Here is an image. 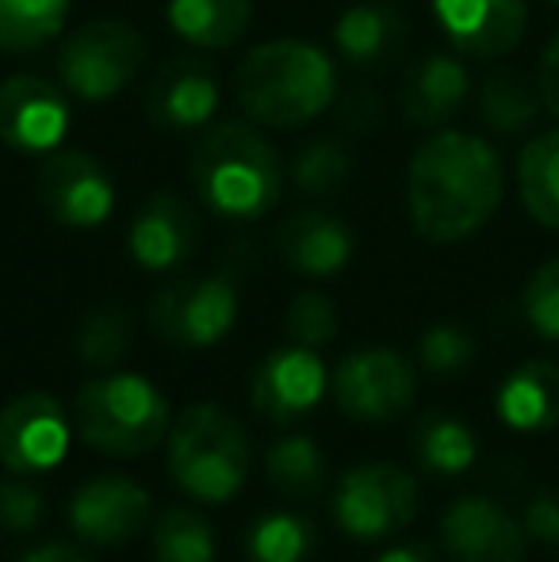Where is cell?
<instances>
[{
	"instance_id": "1",
	"label": "cell",
	"mask_w": 559,
	"mask_h": 562,
	"mask_svg": "<svg viewBox=\"0 0 559 562\" xmlns=\"http://www.w3.org/2000/svg\"><path fill=\"white\" fill-rule=\"evenodd\" d=\"M506 195L499 149L468 131H433L406 169V211L433 245H456L479 234Z\"/></svg>"
},
{
	"instance_id": "2",
	"label": "cell",
	"mask_w": 559,
	"mask_h": 562,
	"mask_svg": "<svg viewBox=\"0 0 559 562\" xmlns=\"http://www.w3.org/2000/svg\"><path fill=\"white\" fill-rule=\"evenodd\" d=\"M234 85L249 123L295 131L334 108L337 69L322 46L303 38H272L242 58Z\"/></svg>"
},
{
	"instance_id": "3",
	"label": "cell",
	"mask_w": 559,
	"mask_h": 562,
	"mask_svg": "<svg viewBox=\"0 0 559 562\" xmlns=\"http://www.w3.org/2000/svg\"><path fill=\"white\" fill-rule=\"evenodd\" d=\"M192 188L211 215L254 223L280 203V157L257 126L223 123L195 146Z\"/></svg>"
},
{
	"instance_id": "4",
	"label": "cell",
	"mask_w": 559,
	"mask_h": 562,
	"mask_svg": "<svg viewBox=\"0 0 559 562\" xmlns=\"http://www.w3.org/2000/svg\"><path fill=\"white\" fill-rule=\"evenodd\" d=\"M74 422L85 445L97 448L100 456H120V459L146 456L172 429V414L165 394L149 379L135 375V371H115V375L89 379L77 391Z\"/></svg>"
},
{
	"instance_id": "5",
	"label": "cell",
	"mask_w": 559,
	"mask_h": 562,
	"mask_svg": "<svg viewBox=\"0 0 559 562\" xmlns=\"http://www.w3.org/2000/svg\"><path fill=\"white\" fill-rule=\"evenodd\" d=\"M169 474L195 502H231L249 474V437L234 414L215 402H195L172 422L169 437Z\"/></svg>"
},
{
	"instance_id": "6",
	"label": "cell",
	"mask_w": 559,
	"mask_h": 562,
	"mask_svg": "<svg viewBox=\"0 0 559 562\" xmlns=\"http://www.w3.org/2000/svg\"><path fill=\"white\" fill-rule=\"evenodd\" d=\"M142 66H146V38L127 20L85 23L58 50L62 89L85 104H104L120 97Z\"/></svg>"
},
{
	"instance_id": "7",
	"label": "cell",
	"mask_w": 559,
	"mask_h": 562,
	"mask_svg": "<svg viewBox=\"0 0 559 562\" xmlns=\"http://www.w3.org/2000/svg\"><path fill=\"white\" fill-rule=\"evenodd\" d=\"M418 513V482L395 463H360L334 486V520L349 540L376 543L403 532Z\"/></svg>"
},
{
	"instance_id": "8",
	"label": "cell",
	"mask_w": 559,
	"mask_h": 562,
	"mask_svg": "<svg viewBox=\"0 0 559 562\" xmlns=\"http://www.w3.org/2000/svg\"><path fill=\"white\" fill-rule=\"evenodd\" d=\"M238 322V288L231 276H177L149 303V329L180 348L219 345Z\"/></svg>"
},
{
	"instance_id": "9",
	"label": "cell",
	"mask_w": 559,
	"mask_h": 562,
	"mask_svg": "<svg viewBox=\"0 0 559 562\" xmlns=\"http://www.w3.org/2000/svg\"><path fill=\"white\" fill-rule=\"evenodd\" d=\"M334 402L349 422L380 425L395 422L411 409L418 394V375L411 360L395 348H357L334 368Z\"/></svg>"
},
{
	"instance_id": "10",
	"label": "cell",
	"mask_w": 559,
	"mask_h": 562,
	"mask_svg": "<svg viewBox=\"0 0 559 562\" xmlns=\"http://www.w3.org/2000/svg\"><path fill=\"white\" fill-rule=\"evenodd\" d=\"M38 203L54 223L97 229L115 211V184L108 169L85 149H51L38 169Z\"/></svg>"
},
{
	"instance_id": "11",
	"label": "cell",
	"mask_w": 559,
	"mask_h": 562,
	"mask_svg": "<svg viewBox=\"0 0 559 562\" xmlns=\"http://www.w3.org/2000/svg\"><path fill=\"white\" fill-rule=\"evenodd\" d=\"M69 451V417L58 398L27 391L0 409V467L12 474H46Z\"/></svg>"
},
{
	"instance_id": "12",
	"label": "cell",
	"mask_w": 559,
	"mask_h": 562,
	"mask_svg": "<svg viewBox=\"0 0 559 562\" xmlns=\"http://www.w3.org/2000/svg\"><path fill=\"white\" fill-rule=\"evenodd\" d=\"M69 134V100L54 81L15 74L0 85V142L15 154L46 157Z\"/></svg>"
},
{
	"instance_id": "13",
	"label": "cell",
	"mask_w": 559,
	"mask_h": 562,
	"mask_svg": "<svg viewBox=\"0 0 559 562\" xmlns=\"http://www.w3.org/2000/svg\"><path fill=\"white\" fill-rule=\"evenodd\" d=\"M329 391V371L314 348L288 345L277 348L261 360L254 371V386H249V402H254L257 417L269 425H295L311 414Z\"/></svg>"
},
{
	"instance_id": "14",
	"label": "cell",
	"mask_w": 559,
	"mask_h": 562,
	"mask_svg": "<svg viewBox=\"0 0 559 562\" xmlns=\"http://www.w3.org/2000/svg\"><path fill=\"white\" fill-rule=\"evenodd\" d=\"M440 543L452 562H525V528L483 494L456 497L440 517Z\"/></svg>"
},
{
	"instance_id": "15",
	"label": "cell",
	"mask_w": 559,
	"mask_h": 562,
	"mask_svg": "<svg viewBox=\"0 0 559 562\" xmlns=\"http://www.w3.org/2000/svg\"><path fill=\"white\" fill-rule=\"evenodd\" d=\"M149 494L135 479L100 474L89 479L69 502V528L92 548H123L149 525Z\"/></svg>"
},
{
	"instance_id": "16",
	"label": "cell",
	"mask_w": 559,
	"mask_h": 562,
	"mask_svg": "<svg viewBox=\"0 0 559 562\" xmlns=\"http://www.w3.org/2000/svg\"><path fill=\"white\" fill-rule=\"evenodd\" d=\"M445 38L468 58H502L525 35V0H433Z\"/></svg>"
},
{
	"instance_id": "17",
	"label": "cell",
	"mask_w": 559,
	"mask_h": 562,
	"mask_svg": "<svg viewBox=\"0 0 559 562\" xmlns=\"http://www.w3.org/2000/svg\"><path fill=\"white\" fill-rule=\"evenodd\" d=\"M200 241V215L177 192H154L138 207L127 234V249L146 272H172L192 257Z\"/></svg>"
},
{
	"instance_id": "18",
	"label": "cell",
	"mask_w": 559,
	"mask_h": 562,
	"mask_svg": "<svg viewBox=\"0 0 559 562\" xmlns=\"http://www.w3.org/2000/svg\"><path fill=\"white\" fill-rule=\"evenodd\" d=\"M146 112L161 131H200L219 112V77L203 58H177L149 81Z\"/></svg>"
},
{
	"instance_id": "19",
	"label": "cell",
	"mask_w": 559,
	"mask_h": 562,
	"mask_svg": "<svg viewBox=\"0 0 559 562\" xmlns=\"http://www.w3.org/2000/svg\"><path fill=\"white\" fill-rule=\"evenodd\" d=\"M280 257L291 272L326 280L353 260V229L329 211H295L280 226Z\"/></svg>"
},
{
	"instance_id": "20",
	"label": "cell",
	"mask_w": 559,
	"mask_h": 562,
	"mask_svg": "<svg viewBox=\"0 0 559 562\" xmlns=\"http://www.w3.org/2000/svg\"><path fill=\"white\" fill-rule=\"evenodd\" d=\"M471 97V74L452 54H425L403 81V115L414 126H445Z\"/></svg>"
},
{
	"instance_id": "21",
	"label": "cell",
	"mask_w": 559,
	"mask_h": 562,
	"mask_svg": "<svg viewBox=\"0 0 559 562\" xmlns=\"http://www.w3.org/2000/svg\"><path fill=\"white\" fill-rule=\"evenodd\" d=\"M494 409L514 432L559 429V363L529 360L514 368L494 394Z\"/></svg>"
},
{
	"instance_id": "22",
	"label": "cell",
	"mask_w": 559,
	"mask_h": 562,
	"mask_svg": "<svg viewBox=\"0 0 559 562\" xmlns=\"http://www.w3.org/2000/svg\"><path fill=\"white\" fill-rule=\"evenodd\" d=\"M334 46L349 66L376 69L403 46V20L388 4H353L337 15Z\"/></svg>"
},
{
	"instance_id": "23",
	"label": "cell",
	"mask_w": 559,
	"mask_h": 562,
	"mask_svg": "<svg viewBox=\"0 0 559 562\" xmlns=\"http://www.w3.org/2000/svg\"><path fill=\"white\" fill-rule=\"evenodd\" d=\"M254 23V0H169V27L188 46L226 50Z\"/></svg>"
},
{
	"instance_id": "24",
	"label": "cell",
	"mask_w": 559,
	"mask_h": 562,
	"mask_svg": "<svg viewBox=\"0 0 559 562\" xmlns=\"http://www.w3.org/2000/svg\"><path fill=\"white\" fill-rule=\"evenodd\" d=\"M540 112H545L540 89L525 81L522 74H514V69H494L479 85V119L499 138H517V134L533 131Z\"/></svg>"
},
{
	"instance_id": "25",
	"label": "cell",
	"mask_w": 559,
	"mask_h": 562,
	"mask_svg": "<svg viewBox=\"0 0 559 562\" xmlns=\"http://www.w3.org/2000/svg\"><path fill=\"white\" fill-rule=\"evenodd\" d=\"M517 195L533 223L559 229V126L525 142L517 157Z\"/></svg>"
},
{
	"instance_id": "26",
	"label": "cell",
	"mask_w": 559,
	"mask_h": 562,
	"mask_svg": "<svg viewBox=\"0 0 559 562\" xmlns=\"http://www.w3.org/2000/svg\"><path fill=\"white\" fill-rule=\"evenodd\" d=\"M414 451L418 463L437 479H456L463 474L479 456L476 432L452 414H429L414 432Z\"/></svg>"
},
{
	"instance_id": "27",
	"label": "cell",
	"mask_w": 559,
	"mask_h": 562,
	"mask_svg": "<svg viewBox=\"0 0 559 562\" xmlns=\"http://www.w3.org/2000/svg\"><path fill=\"white\" fill-rule=\"evenodd\" d=\"M69 0H0V50L27 54L62 35Z\"/></svg>"
},
{
	"instance_id": "28",
	"label": "cell",
	"mask_w": 559,
	"mask_h": 562,
	"mask_svg": "<svg viewBox=\"0 0 559 562\" xmlns=\"http://www.w3.org/2000/svg\"><path fill=\"white\" fill-rule=\"evenodd\" d=\"M269 486L288 497H314L326 486V456L311 437H283L265 451Z\"/></svg>"
},
{
	"instance_id": "29",
	"label": "cell",
	"mask_w": 559,
	"mask_h": 562,
	"mask_svg": "<svg viewBox=\"0 0 559 562\" xmlns=\"http://www.w3.org/2000/svg\"><path fill=\"white\" fill-rule=\"evenodd\" d=\"M314 540V525L299 513H261L246 532V562H306Z\"/></svg>"
},
{
	"instance_id": "30",
	"label": "cell",
	"mask_w": 559,
	"mask_h": 562,
	"mask_svg": "<svg viewBox=\"0 0 559 562\" xmlns=\"http://www.w3.org/2000/svg\"><path fill=\"white\" fill-rule=\"evenodd\" d=\"M154 562H215V528L200 509H165L154 520Z\"/></svg>"
},
{
	"instance_id": "31",
	"label": "cell",
	"mask_w": 559,
	"mask_h": 562,
	"mask_svg": "<svg viewBox=\"0 0 559 562\" xmlns=\"http://www.w3.org/2000/svg\"><path fill=\"white\" fill-rule=\"evenodd\" d=\"M349 172H353V154L345 149V142L311 138L306 146L295 149L288 177L303 195L326 200V195H337L345 184H349Z\"/></svg>"
},
{
	"instance_id": "32",
	"label": "cell",
	"mask_w": 559,
	"mask_h": 562,
	"mask_svg": "<svg viewBox=\"0 0 559 562\" xmlns=\"http://www.w3.org/2000/svg\"><path fill=\"white\" fill-rule=\"evenodd\" d=\"M131 348V318L115 306L89 311L77 326V356L89 368H115Z\"/></svg>"
},
{
	"instance_id": "33",
	"label": "cell",
	"mask_w": 559,
	"mask_h": 562,
	"mask_svg": "<svg viewBox=\"0 0 559 562\" xmlns=\"http://www.w3.org/2000/svg\"><path fill=\"white\" fill-rule=\"evenodd\" d=\"M342 329V318H337V306L329 295L322 291H299L288 303V314H283V334H288L291 345L303 348H322L337 337Z\"/></svg>"
},
{
	"instance_id": "34",
	"label": "cell",
	"mask_w": 559,
	"mask_h": 562,
	"mask_svg": "<svg viewBox=\"0 0 559 562\" xmlns=\"http://www.w3.org/2000/svg\"><path fill=\"white\" fill-rule=\"evenodd\" d=\"M418 360L433 375H452V371H463L476 360V340H471L468 329L440 322V326H429L418 337Z\"/></svg>"
},
{
	"instance_id": "35",
	"label": "cell",
	"mask_w": 559,
	"mask_h": 562,
	"mask_svg": "<svg viewBox=\"0 0 559 562\" xmlns=\"http://www.w3.org/2000/svg\"><path fill=\"white\" fill-rule=\"evenodd\" d=\"M522 311L533 334H540L545 340H559V257L540 265L529 276V283L522 291Z\"/></svg>"
},
{
	"instance_id": "36",
	"label": "cell",
	"mask_w": 559,
	"mask_h": 562,
	"mask_svg": "<svg viewBox=\"0 0 559 562\" xmlns=\"http://www.w3.org/2000/svg\"><path fill=\"white\" fill-rule=\"evenodd\" d=\"M43 494L27 474H12L0 479V528L8 532H31V528L43 520Z\"/></svg>"
},
{
	"instance_id": "37",
	"label": "cell",
	"mask_w": 559,
	"mask_h": 562,
	"mask_svg": "<svg viewBox=\"0 0 559 562\" xmlns=\"http://www.w3.org/2000/svg\"><path fill=\"white\" fill-rule=\"evenodd\" d=\"M522 528L540 548H559V497L556 494H533L525 502Z\"/></svg>"
},
{
	"instance_id": "38",
	"label": "cell",
	"mask_w": 559,
	"mask_h": 562,
	"mask_svg": "<svg viewBox=\"0 0 559 562\" xmlns=\"http://www.w3.org/2000/svg\"><path fill=\"white\" fill-rule=\"evenodd\" d=\"M537 89H540V100H545V112L559 119V31L552 35V43L545 46V54H540Z\"/></svg>"
},
{
	"instance_id": "39",
	"label": "cell",
	"mask_w": 559,
	"mask_h": 562,
	"mask_svg": "<svg viewBox=\"0 0 559 562\" xmlns=\"http://www.w3.org/2000/svg\"><path fill=\"white\" fill-rule=\"evenodd\" d=\"M20 562H89L77 548H66V543H38V548L23 551Z\"/></svg>"
},
{
	"instance_id": "40",
	"label": "cell",
	"mask_w": 559,
	"mask_h": 562,
	"mask_svg": "<svg viewBox=\"0 0 559 562\" xmlns=\"http://www.w3.org/2000/svg\"><path fill=\"white\" fill-rule=\"evenodd\" d=\"M376 562H440L437 551L425 548V543H395V548L380 551Z\"/></svg>"
},
{
	"instance_id": "41",
	"label": "cell",
	"mask_w": 559,
	"mask_h": 562,
	"mask_svg": "<svg viewBox=\"0 0 559 562\" xmlns=\"http://www.w3.org/2000/svg\"><path fill=\"white\" fill-rule=\"evenodd\" d=\"M548 4H556V8H559V0H548Z\"/></svg>"
}]
</instances>
